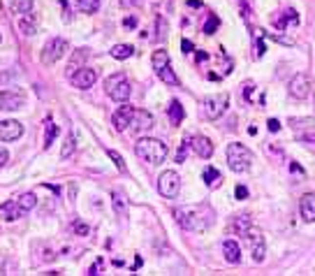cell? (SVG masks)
<instances>
[{
	"label": "cell",
	"instance_id": "1",
	"mask_svg": "<svg viewBox=\"0 0 315 276\" xmlns=\"http://www.w3.org/2000/svg\"><path fill=\"white\" fill-rule=\"evenodd\" d=\"M174 218L183 230H193V232L206 230L213 223L211 211L204 209V207H179V209H174Z\"/></svg>",
	"mask_w": 315,
	"mask_h": 276
},
{
	"label": "cell",
	"instance_id": "2",
	"mask_svg": "<svg viewBox=\"0 0 315 276\" xmlns=\"http://www.w3.org/2000/svg\"><path fill=\"white\" fill-rule=\"evenodd\" d=\"M135 153H137L139 161L151 162V165H160L167 158V144L162 139H156V137H141L137 146H135Z\"/></svg>",
	"mask_w": 315,
	"mask_h": 276
},
{
	"label": "cell",
	"instance_id": "3",
	"mask_svg": "<svg viewBox=\"0 0 315 276\" xmlns=\"http://www.w3.org/2000/svg\"><path fill=\"white\" fill-rule=\"evenodd\" d=\"M227 165L232 172H236V174H241V172H248L250 169V165H253V153H250V149L248 146H244V144H229L227 146Z\"/></svg>",
	"mask_w": 315,
	"mask_h": 276
},
{
	"label": "cell",
	"instance_id": "4",
	"mask_svg": "<svg viewBox=\"0 0 315 276\" xmlns=\"http://www.w3.org/2000/svg\"><path fill=\"white\" fill-rule=\"evenodd\" d=\"M105 89H107V95H109L112 100H116V102H128V100H130L132 86H130V81H128V77H125L123 72L114 74V77H109V79L105 81Z\"/></svg>",
	"mask_w": 315,
	"mask_h": 276
},
{
	"label": "cell",
	"instance_id": "5",
	"mask_svg": "<svg viewBox=\"0 0 315 276\" xmlns=\"http://www.w3.org/2000/svg\"><path fill=\"white\" fill-rule=\"evenodd\" d=\"M227 102H229V95L227 93H216V95H206L202 100V116L209 118V121H216L220 116L225 114L227 109Z\"/></svg>",
	"mask_w": 315,
	"mask_h": 276
},
{
	"label": "cell",
	"instance_id": "6",
	"mask_svg": "<svg viewBox=\"0 0 315 276\" xmlns=\"http://www.w3.org/2000/svg\"><path fill=\"white\" fill-rule=\"evenodd\" d=\"M158 190H160V195L167 197V200L179 197V193H181V177H179V172H174V169L162 172L160 179H158Z\"/></svg>",
	"mask_w": 315,
	"mask_h": 276
},
{
	"label": "cell",
	"instance_id": "7",
	"mask_svg": "<svg viewBox=\"0 0 315 276\" xmlns=\"http://www.w3.org/2000/svg\"><path fill=\"white\" fill-rule=\"evenodd\" d=\"M311 89H313V84H311V77L308 74H294L288 84V93L292 95L294 100H306L311 95Z\"/></svg>",
	"mask_w": 315,
	"mask_h": 276
},
{
	"label": "cell",
	"instance_id": "8",
	"mask_svg": "<svg viewBox=\"0 0 315 276\" xmlns=\"http://www.w3.org/2000/svg\"><path fill=\"white\" fill-rule=\"evenodd\" d=\"M68 54V42L63 37H53L44 45V51H42V61L44 63H56L61 61L63 56Z\"/></svg>",
	"mask_w": 315,
	"mask_h": 276
},
{
	"label": "cell",
	"instance_id": "9",
	"mask_svg": "<svg viewBox=\"0 0 315 276\" xmlns=\"http://www.w3.org/2000/svg\"><path fill=\"white\" fill-rule=\"evenodd\" d=\"M153 116L146 112V109H135V114H132V121H130V130L132 135H141V133H149L151 128H153Z\"/></svg>",
	"mask_w": 315,
	"mask_h": 276
},
{
	"label": "cell",
	"instance_id": "10",
	"mask_svg": "<svg viewBox=\"0 0 315 276\" xmlns=\"http://www.w3.org/2000/svg\"><path fill=\"white\" fill-rule=\"evenodd\" d=\"M70 79H72V86H74V89L88 91L97 81V72L90 70V68H79L77 72H70Z\"/></svg>",
	"mask_w": 315,
	"mask_h": 276
},
{
	"label": "cell",
	"instance_id": "11",
	"mask_svg": "<svg viewBox=\"0 0 315 276\" xmlns=\"http://www.w3.org/2000/svg\"><path fill=\"white\" fill-rule=\"evenodd\" d=\"M244 237L248 239L250 249H253V260H255V262H264V258H267V244H264L262 232H257V230H253V228H250Z\"/></svg>",
	"mask_w": 315,
	"mask_h": 276
},
{
	"label": "cell",
	"instance_id": "12",
	"mask_svg": "<svg viewBox=\"0 0 315 276\" xmlns=\"http://www.w3.org/2000/svg\"><path fill=\"white\" fill-rule=\"evenodd\" d=\"M23 102H26L23 91H2L0 93V109H5V112H17L19 107H23Z\"/></svg>",
	"mask_w": 315,
	"mask_h": 276
},
{
	"label": "cell",
	"instance_id": "13",
	"mask_svg": "<svg viewBox=\"0 0 315 276\" xmlns=\"http://www.w3.org/2000/svg\"><path fill=\"white\" fill-rule=\"evenodd\" d=\"M23 135V123H19L14 118L0 121V142H17Z\"/></svg>",
	"mask_w": 315,
	"mask_h": 276
},
{
	"label": "cell",
	"instance_id": "14",
	"mask_svg": "<svg viewBox=\"0 0 315 276\" xmlns=\"http://www.w3.org/2000/svg\"><path fill=\"white\" fill-rule=\"evenodd\" d=\"M132 114H135V107H130V105H123L118 112H114V116H112V123H114V128L118 130V133H125V130L130 128Z\"/></svg>",
	"mask_w": 315,
	"mask_h": 276
},
{
	"label": "cell",
	"instance_id": "15",
	"mask_svg": "<svg viewBox=\"0 0 315 276\" xmlns=\"http://www.w3.org/2000/svg\"><path fill=\"white\" fill-rule=\"evenodd\" d=\"M193 151L200 156V158H211L213 156V142H211L209 137H204V135H197V137H193Z\"/></svg>",
	"mask_w": 315,
	"mask_h": 276
},
{
	"label": "cell",
	"instance_id": "16",
	"mask_svg": "<svg viewBox=\"0 0 315 276\" xmlns=\"http://www.w3.org/2000/svg\"><path fill=\"white\" fill-rule=\"evenodd\" d=\"M299 211H301V218L306 223H315V193H306L301 197Z\"/></svg>",
	"mask_w": 315,
	"mask_h": 276
},
{
	"label": "cell",
	"instance_id": "17",
	"mask_svg": "<svg viewBox=\"0 0 315 276\" xmlns=\"http://www.w3.org/2000/svg\"><path fill=\"white\" fill-rule=\"evenodd\" d=\"M223 258L227 260L229 265H239L241 262V246H239V241L234 239L223 241Z\"/></svg>",
	"mask_w": 315,
	"mask_h": 276
},
{
	"label": "cell",
	"instance_id": "18",
	"mask_svg": "<svg viewBox=\"0 0 315 276\" xmlns=\"http://www.w3.org/2000/svg\"><path fill=\"white\" fill-rule=\"evenodd\" d=\"M26 214L21 207H19L17 200H9V202H5V205H0V218L2 221H17V218H21V216Z\"/></svg>",
	"mask_w": 315,
	"mask_h": 276
},
{
	"label": "cell",
	"instance_id": "19",
	"mask_svg": "<svg viewBox=\"0 0 315 276\" xmlns=\"http://www.w3.org/2000/svg\"><path fill=\"white\" fill-rule=\"evenodd\" d=\"M17 23H19V30L23 35H33L37 30V14L35 12H28V14H19L17 17Z\"/></svg>",
	"mask_w": 315,
	"mask_h": 276
},
{
	"label": "cell",
	"instance_id": "20",
	"mask_svg": "<svg viewBox=\"0 0 315 276\" xmlns=\"http://www.w3.org/2000/svg\"><path fill=\"white\" fill-rule=\"evenodd\" d=\"M167 116H169V121H172V125H179L181 121H183V107H181V102L179 100H172L169 102V107H167Z\"/></svg>",
	"mask_w": 315,
	"mask_h": 276
},
{
	"label": "cell",
	"instance_id": "21",
	"mask_svg": "<svg viewBox=\"0 0 315 276\" xmlns=\"http://www.w3.org/2000/svg\"><path fill=\"white\" fill-rule=\"evenodd\" d=\"M264 153L269 156V161H276V162H283V158H285L283 146H278V144H273V142H264Z\"/></svg>",
	"mask_w": 315,
	"mask_h": 276
},
{
	"label": "cell",
	"instance_id": "22",
	"mask_svg": "<svg viewBox=\"0 0 315 276\" xmlns=\"http://www.w3.org/2000/svg\"><path fill=\"white\" fill-rule=\"evenodd\" d=\"M232 230H234L236 234H246V232L250 230V216L248 214L236 216L234 221H232Z\"/></svg>",
	"mask_w": 315,
	"mask_h": 276
},
{
	"label": "cell",
	"instance_id": "23",
	"mask_svg": "<svg viewBox=\"0 0 315 276\" xmlns=\"http://www.w3.org/2000/svg\"><path fill=\"white\" fill-rule=\"evenodd\" d=\"M44 125H46V135H44V149H51L53 139L58 137V125L53 123L51 118H46V121H44Z\"/></svg>",
	"mask_w": 315,
	"mask_h": 276
},
{
	"label": "cell",
	"instance_id": "24",
	"mask_svg": "<svg viewBox=\"0 0 315 276\" xmlns=\"http://www.w3.org/2000/svg\"><path fill=\"white\" fill-rule=\"evenodd\" d=\"M112 207H114V211L118 216L125 214V207H128V200H125V195H123L121 190H114L112 193Z\"/></svg>",
	"mask_w": 315,
	"mask_h": 276
},
{
	"label": "cell",
	"instance_id": "25",
	"mask_svg": "<svg viewBox=\"0 0 315 276\" xmlns=\"http://www.w3.org/2000/svg\"><path fill=\"white\" fill-rule=\"evenodd\" d=\"M74 149H77V139H74V133H68L65 142H63V149H61V158H63V161H68L72 153H74Z\"/></svg>",
	"mask_w": 315,
	"mask_h": 276
},
{
	"label": "cell",
	"instance_id": "26",
	"mask_svg": "<svg viewBox=\"0 0 315 276\" xmlns=\"http://www.w3.org/2000/svg\"><path fill=\"white\" fill-rule=\"evenodd\" d=\"M151 61H153V70L160 72L162 68H167V65H169V54H167L165 49H158L156 54H153V58H151Z\"/></svg>",
	"mask_w": 315,
	"mask_h": 276
},
{
	"label": "cell",
	"instance_id": "27",
	"mask_svg": "<svg viewBox=\"0 0 315 276\" xmlns=\"http://www.w3.org/2000/svg\"><path fill=\"white\" fill-rule=\"evenodd\" d=\"M202 179H204V184H206V186L213 188V186H218L223 177H220V172L216 167H206L204 169V174H202Z\"/></svg>",
	"mask_w": 315,
	"mask_h": 276
},
{
	"label": "cell",
	"instance_id": "28",
	"mask_svg": "<svg viewBox=\"0 0 315 276\" xmlns=\"http://www.w3.org/2000/svg\"><path fill=\"white\" fill-rule=\"evenodd\" d=\"M288 21H299L294 9H285V14H283L280 19H273V26L278 28V33H280V30H285V23H288Z\"/></svg>",
	"mask_w": 315,
	"mask_h": 276
},
{
	"label": "cell",
	"instance_id": "29",
	"mask_svg": "<svg viewBox=\"0 0 315 276\" xmlns=\"http://www.w3.org/2000/svg\"><path fill=\"white\" fill-rule=\"evenodd\" d=\"M132 54H135V49H132L130 45H116L114 49H112V56H114L116 61H125V58H130Z\"/></svg>",
	"mask_w": 315,
	"mask_h": 276
},
{
	"label": "cell",
	"instance_id": "30",
	"mask_svg": "<svg viewBox=\"0 0 315 276\" xmlns=\"http://www.w3.org/2000/svg\"><path fill=\"white\" fill-rule=\"evenodd\" d=\"M158 77H160V79L165 81L167 86H179V77L174 74V70H172L169 65H167V68H162V70L158 72Z\"/></svg>",
	"mask_w": 315,
	"mask_h": 276
},
{
	"label": "cell",
	"instance_id": "31",
	"mask_svg": "<svg viewBox=\"0 0 315 276\" xmlns=\"http://www.w3.org/2000/svg\"><path fill=\"white\" fill-rule=\"evenodd\" d=\"M77 9L84 14H93L100 9V0H77Z\"/></svg>",
	"mask_w": 315,
	"mask_h": 276
},
{
	"label": "cell",
	"instance_id": "32",
	"mask_svg": "<svg viewBox=\"0 0 315 276\" xmlns=\"http://www.w3.org/2000/svg\"><path fill=\"white\" fill-rule=\"evenodd\" d=\"M12 12L14 14H28V12H33V0H14L12 2Z\"/></svg>",
	"mask_w": 315,
	"mask_h": 276
},
{
	"label": "cell",
	"instance_id": "33",
	"mask_svg": "<svg viewBox=\"0 0 315 276\" xmlns=\"http://www.w3.org/2000/svg\"><path fill=\"white\" fill-rule=\"evenodd\" d=\"M17 202H19V207H21L23 211H30V209L37 205V197L33 195V193H23V195H19Z\"/></svg>",
	"mask_w": 315,
	"mask_h": 276
},
{
	"label": "cell",
	"instance_id": "34",
	"mask_svg": "<svg viewBox=\"0 0 315 276\" xmlns=\"http://www.w3.org/2000/svg\"><path fill=\"white\" fill-rule=\"evenodd\" d=\"M241 17H244L246 26L253 28V7H250V0H241Z\"/></svg>",
	"mask_w": 315,
	"mask_h": 276
},
{
	"label": "cell",
	"instance_id": "35",
	"mask_svg": "<svg viewBox=\"0 0 315 276\" xmlns=\"http://www.w3.org/2000/svg\"><path fill=\"white\" fill-rule=\"evenodd\" d=\"M218 26H220V19L216 17V14H209L206 23H204V33H206V35H213V33L218 30Z\"/></svg>",
	"mask_w": 315,
	"mask_h": 276
},
{
	"label": "cell",
	"instance_id": "36",
	"mask_svg": "<svg viewBox=\"0 0 315 276\" xmlns=\"http://www.w3.org/2000/svg\"><path fill=\"white\" fill-rule=\"evenodd\" d=\"M193 139H183L181 142V146H179V151H176V162H185V158H188V151H190V146H193Z\"/></svg>",
	"mask_w": 315,
	"mask_h": 276
},
{
	"label": "cell",
	"instance_id": "37",
	"mask_svg": "<svg viewBox=\"0 0 315 276\" xmlns=\"http://www.w3.org/2000/svg\"><path fill=\"white\" fill-rule=\"evenodd\" d=\"M86 56H88V51H86V49H77V54H72L70 68H79V65H81V63L86 61Z\"/></svg>",
	"mask_w": 315,
	"mask_h": 276
},
{
	"label": "cell",
	"instance_id": "38",
	"mask_svg": "<svg viewBox=\"0 0 315 276\" xmlns=\"http://www.w3.org/2000/svg\"><path fill=\"white\" fill-rule=\"evenodd\" d=\"M107 156L114 161V165L121 169V172H125V169H128V167H125V161L121 158V153H118V151H112V149H109V151H107Z\"/></svg>",
	"mask_w": 315,
	"mask_h": 276
},
{
	"label": "cell",
	"instance_id": "39",
	"mask_svg": "<svg viewBox=\"0 0 315 276\" xmlns=\"http://www.w3.org/2000/svg\"><path fill=\"white\" fill-rule=\"evenodd\" d=\"M72 230L77 232L79 237H86V234H90V228H88L86 223H81V221H77L74 225H72Z\"/></svg>",
	"mask_w": 315,
	"mask_h": 276
},
{
	"label": "cell",
	"instance_id": "40",
	"mask_svg": "<svg viewBox=\"0 0 315 276\" xmlns=\"http://www.w3.org/2000/svg\"><path fill=\"white\" fill-rule=\"evenodd\" d=\"M253 91H255V81H246L244 84V100L248 102V105L253 102V98H250V93H253Z\"/></svg>",
	"mask_w": 315,
	"mask_h": 276
},
{
	"label": "cell",
	"instance_id": "41",
	"mask_svg": "<svg viewBox=\"0 0 315 276\" xmlns=\"http://www.w3.org/2000/svg\"><path fill=\"white\" fill-rule=\"evenodd\" d=\"M290 172H292V174H294V177H299V179H306V172H304V167H301V165H299V162H290Z\"/></svg>",
	"mask_w": 315,
	"mask_h": 276
},
{
	"label": "cell",
	"instance_id": "42",
	"mask_svg": "<svg viewBox=\"0 0 315 276\" xmlns=\"http://www.w3.org/2000/svg\"><path fill=\"white\" fill-rule=\"evenodd\" d=\"M156 40L160 42V40H165V19L162 17H158V35Z\"/></svg>",
	"mask_w": 315,
	"mask_h": 276
},
{
	"label": "cell",
	"instance_id": "43",
	"mask_svg": "<svg viewBox=\"0 0 315 276\" xmlns=\"http://www.w3.org/2000/svg\"><path fill=\"white\" fill-rule=\"evenodd\" d=\"M267 128H269V133H278L280 130L278 118H269V121H267Z\"/></svg>",
	"mask_w": 315,
	"mask_h": 276
},
{
	"label": "cell",
	"instance_id": "44",
	"mask_svg": "<svg viewBox=\"0 0 315 276\" xmlns=\"http://www.w3.org/2000/svg\"><path fill=\"white\" fill-rule=\"evenodd\" d=\"M234 195H236V200H246V197H248V188H246V186H236Z\"/></svg>",
	"mask_w": 315,
	"mask_h": 276
},
{
	"label": "cell",
	"instance_id": "45",
	"mask_svg": "<svg viewBox=\"0 0 315 276\" xmlns=\"http://www.w3.org/2000/svg\"><path fill=\"white\" fill-rule=\"evenodd\" d=\"M181 51H183V54H193L195 51L193 42H190V40H183V42H181Z\"/></svg>",
	"mask_w": 315,
	"mask_h": 276
},
{
	"label": "cell",
	"instance_id": "46",
	"mask_svg": "<svg viewBox=\"0 0 315 276\" xmlns=\"http://www.w3.org/2000/svg\"><path fill=\"white\" fill-rule=\"evenodd\" d=\"M137 26V19L135 17H125L123 19V28H128V30H130V28H135Z\"/></svg>",
	"mask_w": 315,
	"mask_h": 276
},
{
	"label": "cell",
	"instance_id": "47",
	"mask_svg": "<svg viewBox=\"0 0 315 276\" xmlns=\"http://www.w3.org/2000/svg\"><path fill=\"white\" fill-rule=\"evenodd\" d=\"M255 56H257V58H262L264 56V42L262 40H257V45H255Z\"/></svg>",
	"mask_w": 315,
	"mask_h": 276
},
{
	"label": "cell",
	"instance_id": "48",
	"mask_svg": "<svg viewBox=\"0 0 315 276\" xmlns=\"http://www.w3.org/2000/svg\"><path fill=\"white\" fill-rule=\"evenodd\" d=\"M7 161H9V153L5 151V149H0V167H5V165H7Z\"/></svg>",
	"mask_w": 315,
	"mask_h": 276
},
{
	"label": "cell",
	"instance_id": "49",
	"mask_svg": "<svg viewBox=\"0 0 315 276\" xmlns=\"http://www.w3.org/2000/svg\"><path fill=\"white\" fill-rule=\"evenodd\" d=\"M123 5H139V0H121Z\"/></svg>",
	"mask_w": 315,
	"mask_h": 276
},
{
	"label": "cell",
	"instance_id": "50",
	"mask_svg": "<svg viewBox=\"0 0 315 276\" xmlns=\"http://www.w3.org/2000/svg\"><path fill=\"white\" fill-rule=\"evenodd\" d=\"M188 5H190V7H202V2H200V0H190Z\"/></svg>",
	"mask_w": 315,
	"mask_h": 276
},
{
	"label": "cell",
	"instance_id": "51",
	"mask_svg": "<svg viewBox=\"0 0 315 276\" xmlns=\"http://www.w3.org/2000/svg\"><path fill=\"white\" fill-rule=\"evenodd\" d=\"M206 58H209V56H206V54H202V51H200V54H197V63H202V61H206Z\"/></svg>",
	"mask_w": 315,
	"mask_h": 276
}]
</instances>
